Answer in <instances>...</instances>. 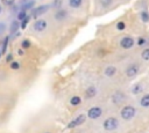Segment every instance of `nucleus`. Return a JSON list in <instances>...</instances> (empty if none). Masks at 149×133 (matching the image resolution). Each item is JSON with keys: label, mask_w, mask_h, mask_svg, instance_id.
Segmentation results:
<instances>
[{"label": "nucleus", "mask_w": 149, "mask_h": 133, "mask_svg": "<svg viewBox=\"0 0 149 133\" xmlns=\"http://www.w3.org/2000/svg\"><path fill=\"white\" fill-rule=\"evenodd\" d=\"M125 99H126L125 94H123V93H120V91L114 93V94H113V96H112V101H113L115 104H119V103L123 102Z\"/></svg>", "instance_id": "9"}, {"label": "nucleus", "mask_w": 149, "mask_h": 133, "mask_svg": "<svg viewBox=\"0 0 149 133\" xmlns=\"http://www.w3.org/2000/svg\"><path fill=\"white\" fill-rule=\"evenodd\" d=\"M142 90H143V89H142V86H141L140 83H135V84L132 87V89H130V91H132L134 95H137V94H140Z\"/></svg>", "instance_id": "14"}, {"label": "nucleus", "mask_w": 149, "mask_h": 133, "mask_svg": "<svg viewBox=\"0 0 149 133\" xmlns=\"http://www.w3.org/2000/svg\"><path fill=\"white\" fill-rule=\"evenodd\" d=\"M17 53H19L20 56H22L24 52H23V50H22V49H19V50H17Z\"/></svg>", "instance_id": "33"}, {"label": "nucleus", "mask_w": 149, "mask_h": 133, "mask_svg": "<svg viewBox=\"0 0 149 133\" xmlns=\"http://www.w3.org/2000/svg\"><path fill=\"white\" fill-rule=\"evenodd\" d=\"M48 10H49V5H41V6H37L36 8H34V9H33L31 15H33V17L37 19L38 16H41V15L45 14Z\"/></svg>", "instance_id": "3"}, {"label": "nucleus", "mask_w": 149, "mask_h": 133, "mask_svg": "<svg viewBox=\"0 0 149 133\" xmlns=\"http://www.w3.org/2000/svg\"><path fill=\"white\" fill-rule=\"evenodd\" d=\"M135 113H136V110H135V108L132 106V105H126L125 108H122V110H121V112H120L121 118L125 119V120H130V119L135 116Z\"/></svg>", "instance_id": "1"}, {"label": "nucleus", "mask_w": 149, "mask_h": 133, "mask_svg": "<svg viewBox=\"0 0 149 133\" xmlns=\"http://www.w3.org/2000/svg\"><path fill=\"white\" fill-rule=\"evenodd\" d=\"M141 57H142V59L143 60H149V47H147V49H144L142 52H141Z\"/></svg>", "instance_id": "20"}, {"label": "nucleus", "mask_w": 149, "mask_h": 133, "mask_svg": "<svg viewBox=\"0 0 149 133\" xmlns=\"http://www.w3.org/2000/svg\"><path fill=\"white\" fill-rule=\"evenodd\" d=\"M119 126V120L114 117H109L104 121V128L106 131H114Z\"/></svg>", "instance_id": "2"}, {"label": "nucleus", "mask_w": 149, "mask_h": 133, "mask_svg": "<svg viewBox=\"0 0 149 133\" xmlns=\"http://www.w3.org/2000/svg\"><path fill=\"white\" fill-rule=\"evenodd\" d=\"M86 118H87V116H86V114H84V113H81V114L77 116L72 121H70V123L68 124V127H69V128H72V127L79 126V125H81V124H84V123H85Z\"/></svg>", "instance_id": "4"}, {"label": "nucleus", "mask_w": 149, "mask_h": 133, "mask_svg": "<svg viewBox=\"0 0 149 133\" xmlns=\"http://www.w3.org/2000/svg\"><path fill=\"white\" fill-rule=\"evenodd\" d=\"M83 3V0H69V6L71 8H79Z\"/></svg>", "instance_id": "15"}, {"label": "nucleus", "mask_w": 149, "mask_h": 133, "mask_svg": "<svg viewBox=\"0 0 149 133\" xmlns=\"http://www.w3.org/2000/svg\"><path fill=\"white\" fill-rule=\"evenodd\" d=\"M47 24H48V23H47L45 20H42V19L36 20L35 23H34V30H35V31H38V32H42L43 30H45Z\"/></svg>", "instance_id": "8"}, {"label": "nucleus", "mask_w": 149, "mask_h": 133, "mask_svg": "<svg viewBox=\"0 0 149 133\" xmlns=\"http://www.w3.org/2000/svg\"><path fill=\"white\" fill-rule=\"evenodd\" d=\"M146 43H147L146 38H143V37H140V38L137 39V43H136V44H137L139 46H142V45H144Z\"/></svg>", "instance_id": "28"}, {"label": "nucleus", "mask_w": 149, "mask_h": 133, "mask_svg": "<svg viewBox=\"0 0 149 133\" xmlns=\"http://www.w3.org/2000/svg\"><path fill=\"white\" fill-rule=\"evenodd\" d=\"M21 46H22V49H28V47H30V40H29V39H23L22 43H21Z\"/></svg>", "instance_id": "24"}, {"label": "nucleus", "mask_w": 149, "mask_h": 133, "mask_svg": "<svg viewBox=\"0 0 149 133\" xmlns=\"http://www.w3.org/2000/svg\"><path fill=\"white\" fill-rule=\"evenodd\" d=\"M61 2H62L61 0H56V1L54 2V6H55V7H59V6H61Z\"/></svg>", "instance_id": "32"}, {"label": "nucleus", "mask_w": 149, "mask_h": 133, "mask_svg": "<svg viewBox=\"0 0 149 133\" xmlns=\"http://www.w3.org/2000/svg\"><path fill=\"white\" fill-rule=\"evenodd\" d=\"M34 5H35V1H34V0H30V1H27L26 3H23V5L21 6V10H23V12H27L28 9H31Z\"/></svg>", "instance_id": "12"}, {"label": "nucleus", "mask_w": 149, "mask_h": 133, "mask_svg": "<svg viewBox=\"0 0 149 133\" xmlns=\"http://www.w3.org/2000/svg\"><path fill=\"white\" fill-rule=\"evenodd\" d=\"M140 104H141L143 108H149V94L144 95V96L141 98V101H140Z\"/></svg>", "instance_id": "17"}, {"label": "nucleus", "mask_w": 149, "mask_h": 133, "mask_svg": "<svg viewBox=\"0 0 149 133\" xmlns=\"http://www.w3.org/2000/svg\"><path fill=\"white\" fill-rule=\"evenodd\" d=\"M10 68L12 69H19L20 68V64H19V61H12L10 62Z\"/></svg>", "instance_id": "26"}, {"label": "nucleus", "mask_w": 149, "mask_h": 133, "mask_svg": "<svg viewBox=\"0 0 149 133\" xmlns=\"http://www.w3.org/2000/svg\"><path fill=\"white\" fill-rule=\"evenodd\" d=\"M47 133H49V132H47Z\"/></svg>", "instance_id": "36"}, {"label": "nucleus", "mask_w": 149, "mask_h": 133, "mask_svg": "<svg viewBox=\"0 0 149 133\" xmlns=\"http://www.w3.org/2000/svg\"><path fill=\"white\" fill-rule=\"evenodd\" d=\"M125 28H126V23H125V22L120 21V22L116 23V29H118V30H123Z\"/></svg>", "instance_id": "25"}, {"label": "nucleus", "mask_w": 149, "mask_h": 133, "mask_svg": "<svg viewBox=\"0 0 149 133\" xmlns=\"http://www.w3.org/2000/svg\"><path fill=\"white\" fill-rule=\"evenodd\" d=\"M19 28H20V23H19V21H13V22L10 23V28H9V31H10V34H14V32H16Z\"/></svg>", "instance_id": "16"}, {"label": "nucleus", "mask_w": 149, "mask_h": 133, "mask_svg": "<svg viewBox=\"0 0 149 133\" xmlns=\"http://www.w3.org/2000/svg\"><path fill=\"white\" fill-rule=\"evenodd\" d=\"M1 1H2V3L6 5V6H12V5L15 2V0H1Z\"/></svg>", "instance_id": "30"}, {"label": "nucleus", "mask_w": 149, "mask_h": 133, "mask_svg": "<svg viewBox=\"0 0 149 133\" xmlns=\"http://www.w3.org/2000/svg\"><path fill=\"white\" fill-rule=\"evenodd\" d=\"M104 73H105V75H106V76L112 77V76H114V75H115V73H116V68H115L114 66H108V67H106V68H105Z\"/></svg>", "instance_id": "10"}, {"label": "nucleus", "mask_w": 149, "mask_h": 133, "mask_svg": "<svg viewBox=\"0 0 149 133\" xmlns=\"http://www.w3.org/2000/svg\"><path fill=\"white\" fill-rule=\"evenodd\" d=\"M6 61L7 62H12L13 61V54L12 53H9V54L6 56Z\"/></svg>", "instance_id": "31"}, {"label": "nucleus", "mask_w": 149, "mask_h": 133, "mask_svg": "<svg viewBox=\"0 0 149 133\" xmlns=\"http://www.w3.org/2000/svg\"><path fill=\"white\" fill-rule=\"evenodd\" d=\"M29 20H30V17H29V16H27L24 20H22V21H21V23H20V28H21V29H26V27H27V24H28Z\"/></svg>", "instance_id": "23"}, {"label": "nucleus", "mask_w": 149, "mask_h": 133, "mask_svg": "<svg viewBox=\"0 0 149 133\" xmlns=\"http://www.w3.org/2000/svg\"><path fill=\"white\" fill-rule=\"evenodd\" d=\"M139 72H140V67H139L137 64H130V65L127 67V69H126V74H127L128 77H134V76H136V75L139 74Z\"/></svg>", "instance_id": "6"}, {"label": "nucleus", "mask_w": 149, "mask_h": 133, "mask_svg": "<svg viewBox=\"0 0 149 133\" xmlns=\"http://www.w3.org/2000/svg\"><path fill=\"white\" fill-rule=\"evenodd\" d=\"M8 40H9V37H8V36H6V37H5V39H3V42H2V46H1V53H2V54H5V53H6V51H7Z\"/></svg>", "instance_id": "18"}, {"label": "nucleus", "mask_w": 149, "mask_h": 133, "mask_svg": "<svg viewBox=\"0 0 149 133\" xmlns=\"http://www.w3.org/2000/svg\"><path fill=\"white\" fill-rule=\"evenodd\" d=\"M134 43H135V42H134V39H133L132 37H129V36H126V37L121 38V40H120V46H121L122 49H126V50H128V49L133 47Z\"/></svg>", "instance_id": "7"}, {"label": "nucleus", "mask_w": 149, "mask_h": 133, "mask_svg": "<svg viewBox=\"0 0 149 133\" xmlns=\"http://www.w3.org/2000/svg\"><path fill=\"white\" fill-rule=\"evenodd\" d=\"M6 29H7V27H6V23H5V22H0V35L5 34Z\"/></svg>", "instance_id": "27"}, {"label": "nucleus", "mask_w": 149, "mask_h": 133, "mask_svg": "<svg viewBox=\"0 0 149 133\" xmlns=\"http://www.w3.org/2000/svg\"><path fill=\"white\" fill-rule=\"evenodd\" d=\"M27 16H28V15H27V12L20 10V12L17 13V20H19V21H22V20H24Z\"/></svg>", "instance_id": "22"}, {"label": "nucleus", "mask_w": 149, "mask_h": 133, "mask_svg": "<svg viewBox=\"0 0 149 133\" xmlns=\"http://www.w3.org/2000/svg\"><path fill=\"white\" fill-rule=\"evenodd\" d=\"M65 16H66V10H64V9H59V10L55 14V19L58 20V21L65 19Z\"/></svg>", "instance_id": "13"}, {"label": "nucleus", "mask_w": 149, "mask_h": 133, "mask_svg": "<svg viewBox=\"0 0 149 133\" xmlns=\"http://www.w3.org/2000/svg\"><path fill=\"white\" fill-rule=\"evenodd\" d=\"M112 2H113V0H101V5H102L104 7H108V6H111Z\"/></svg>", "instance_id": "29"}, {"label": "nucleus", "mask_w": 149, "mask_h": 133, "mask_svg": "<svg viewBox=\"0 0 149 133\" xmlns=\"http://www.w3.org/2000/svg\"><path fill=\"white\" fill-rule=\"evenodd\" d=\"M1 10H2V7H1V6H0V13H1Z\"/></svg>", "instance_id": "35"}, {"label": "nucleus", "mask_w": 149, "mask_h": 133, "mask_svg": "<svg viewBox=\"0 0 149 133\" xmlns=\"http://www.w3.org/2000/svg\"><path fill=\"white\" fill-rule=\"evenodd\" d=\"M102 114V109L100 106H93L87 111V117L91 119H98Z\"/></svg>", "instance_id": "5"}, {"label": "nucleus", "mask_w": 149, "mask_h": 133, "mask_svg": "<svg viewBox=\"0 0 149 133\" xmlns=\"http://www.w3.org/2000/svg\"><path fill=\"white\" fill-rule=\"evenodd\" d=\"M140 17H141V20L143 21V22H148L149 21V14L147 13V12H141V14H140Z\"/></svg>", "instance_id": "21"}, {"label": "nucleus", "mask_w": 149, "mask_h": 133, "mask_svg": "<svg viewBox=\"0 0 149 133\" xmlns=\"http://www.w3.org/2000/svg\"><path fill=\"white\" fill-rule=\"evenodd\" d=\"M1 56H2V53H1V47H0V58H1Z\"/></svg>", "instance_id": "34"}, {"label": "nucleus", "mask_w": 149, "mask_h": 133, "mask_svg": "<svg viewBox=\"0 0 149 133\" xmlns=\"http://www.w3.org/2000/svg\"><path fill=\"white\" fill-rule=\"evenodd\" d=\"M80 102H81V98H80L79 96H73V97L70 99V103H71L72 105H79Z\"/></svg>", "instance_id": "19"}, {"label": "nucleus", "mask_w": 149, "mask_h": 133, "mask_svg": "<svg viewBox=\"0 0 149 133\" xmlns=\"http://www.w3.org/2000/svg\"><path fill=\"white\" fill-rule=\"evenodd\" d=\"M97 94V89L94 87H88L86 90H85V97L86 98H91L93 96H95Z\"/></svg>", "instance_id": "11"}]
</instances>
